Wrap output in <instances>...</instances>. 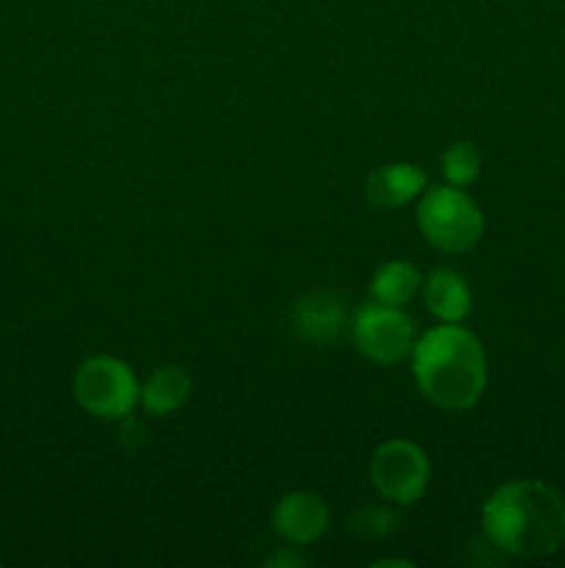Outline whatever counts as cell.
Returning a JSON list of instances; mask_svg holds the SVG:
<instances>
[{"label": "cell", "mask_w": 565, "mask_h": 568, "mask_svg": "<svg viewBox=\"0 0 565 568\" xmlns=\"http://www.w3.org/2000/svg\"><path fill=\"white\" fill-rule=\"evenodd\" d=\"M487 541L515 558L552 555L565 541V503L541 480H510L482 505Z\"/></svg>", "instance_id": "1"}, {"label": "cell", "mask_w": 565, "mask_h": 568, "mask_svg": "<svg viewBox=\"0 0 565 568\" xmlns=\"http://www.w3.org/2000/svg\"><path fill=\"white\" fill-rule=\"evenodd\" d=\"M410 366L419 392L443 410H469L485 394V349L460 322L421 333L410 349Z\"/></svg>", "instance_id": "2"}, {"label": "cell", "mask_w": 565, "mask_h": 568, "mask_svg": "<svg viewBox=\"0 0 565 568\" xmlns=\"http://www.w3.org/2000/svg\"><path fill=\"white\" fill-rule=\"evenodd\" d=\"M415 222L427 242L441 253H469L485 231L482 209L460 186L424 189L415 209Z\"/></svg>", "instance_id": "3"}, {"label": "cell", "mask_w": 565, "mask_h": 568, "mask_svg": "<svg viewBox=\"0 0 565 568\" xmlns=\"http://www.w3.org/2000/svg\"><path fill=\"white\" fill-rule=\"evenodd\" d=\"M138 392L142 386H138L133 369L114 355H94V358L83 361L72 381L75 403L89 416L105 422L125 419L136 408Z\"/></svg>", "instance_id": "4"}, {"label": "cell", "mask_w": 565, "mask_h": 568, "mask_svg": "<svg viewBox=\"0 0 565 568\" xmlns=\"http://www.w3.org/2000/svg\"><path fill=\"white\" fill-rule=\"evenodd\" d=\"M352 342L358 353L374 364H399L415 344L413 320L397 305L369 300L352 314Z\"/></svg>", "instance_id": "5"}, {"label": "cell", "mask_w": 565, "mask_h": 568, "mask_svg": "<svg viewBox=\"0 0 565 568\" xmlns=\"http://www.w3.org/2000/svg\"><path fill=\"white\" fill-rule=\"evenodd\" d=\"M371 486L393 505H413L430 486V458L419 444L393 438L377 447L369 466Z\"/></svg>", "instance_id": "6"}, {"label": "cell", "mask_w": 565, "mask_h": 568, "mask_svg": "<svg viewBox=\"0 0 565 568\" xmlns=\"http://www.w3.org/2000/svg\"><path fill=\"white\" fill-rule=\"evenodd\" d=\"M271 525L277 536L286 538L294 547H308L316 544L330 527V510L319 494L294 491L282 497L271 510Z\"/></svg>", "instance_id": "7"}, {"label": "cell", "mask_w": 565, "mask_h": 568, "mask_svg": "<svg viewBox=\"0 0 565 568\" xmlns=\"http://www.w3.org/2000/svg\"><path fill=\"white\" fill-rule=\"evenodd\" d=\"M427 189V175L421 166L408 164V161H391L382 164L366 178L363 194L377 209H402L421 197Z\"/></svg>", "instance_id": "8"}, {"label": "cell", "mask_w": 565, "mask_h": 568, "mask_svg": "<svg viewBox=\"0 0 565 568\" xmlns=\"http://www.w3.org/2000/svg\"><path fill=\"white\" fill-rule=\"evenodd\" d=\"M291 322L305 342L330 344L347 325V308L332 292H310L294 303Z\"/></svg>", "instance_id": "9"}, {"label": "cell", "mask_w": 565, "mask_h": 568, "mask_svg": "<svg viewBox=\"0 0 565 568\" xmlns=\"http://www.w3.org/2000/svg\"><path fill=\"white\" fill-rule=\"evenodd\" d=\"M424 303L438 322L458 325V322H463L471 314L474 294H471V286L460 272L435 270L427 277Z\"/></svg>", "instance_id": "10"}, {"label": "cell", "mask_w": 565, "mask_h": 568, "mask_svg": "<svg viewBox=\"0 0 565 568\" xmlns=\"http://www.w3.org/2000/svg\"><path fill=\"white\" fill-rule=\"evenodd\" d=\"M192 375L186 369L172 364L158 366L138 392V403L144 405L147 414L170 416L186 405V399L192 397Z\"/></svg>", "instance_id": "11"}, {"label": "cell", "mask_w": 565, "mask_h": 568, "mask_svg": "<svg viewBox=\"0 0 565 568\" xmlns=\"http://www.w3.org/2000/svg\"><path fill=\"white\" fill-rule=\"evenodd\" d=\"M421 288V275L410 261H388L371 275L369 294L382 305L404 308Z\"/></svg>", "instance_id": "12"}, {"label": "cell", "mask_w": 565, "mask_h": 568, "mask_svg": "<svg viewBox=\"0 0 565 568\" xmlns=\"http://www.w3.org/2000/svg\"><path fill=\"white\" fill-rule=\"evenodd\" d=\"M441 172L452 186H471L482 172V155L476 144L452 142L441 155Z\"/></svg>", "instance_id": "13"}, {"label": "cell", "mask_w": 565, "mask_h": 568, "mask_svg": "<svg viewBox=\"0 0 565 568\" xmlns=\"http://www.w3.org/2000/svg\"><path fill=\"white\" fill-rule=\"evenodd\" d=\"M349 527H352L360 538H380L397 527V516L386 508H363L352 516Z\"/></svg>", "instance_id": "14"}]
</instances>
